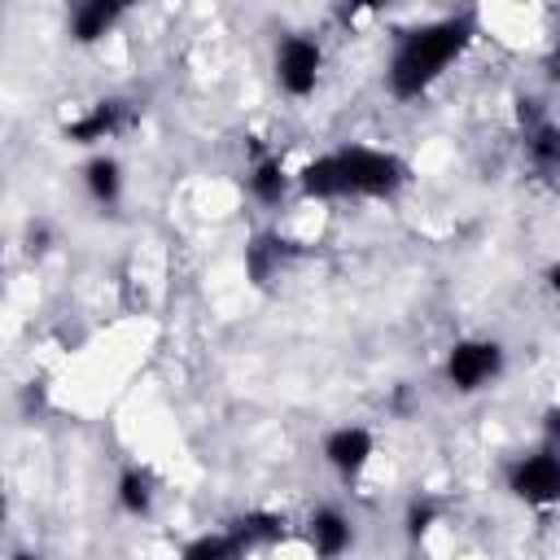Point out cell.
I'll use <instances>...</instances> for the list:
<instances>
[{
  "label": "cell",
  "instance_id": "cell-17",
  "mask_svg": "<svg viewBox=\"0 0 560 560\" xmlns=\"http://www.w3.org/2000/svg\"><path fill=\"white\" fill-rule=\"evenodd\" d=\"M438 503L429 499V494H416V499H407V512H402V529H407V538L411 542H420L433 525H438Z\"/></svg>",
  "mask_w": 560,
  "mask_h": 560
},
{
  "label": "cell",
  "instance_id": "cell-11",
  "mask_svg": "<svg viewBox=\"0 0 560 560\" xmlns=\"http://www.w3.org/2000/svg\"><path fill=\"white\" fill-rule=\"evenodd\" d=\"M122 4L118 0H83L74 13H70V39L74 44H83V48H92V44H101L105 35H114V26L122 22Z\"/></svg>",
  "mask_w": 560,
  "mask_h": 560
},
{
  "label": "cell",
  "instance_id": "cell-16",
  "mask_svg": "<svg viewBox=\"0 0 560 560\" xmlns=\"http://www.w3.org/2000/svg\"><path fill=\"white\" fill-rule=\"evenodd\" d=\"M525 149H529V158H534V166H542V171H560V122H542V127H534L529 136H525Z\"/></svg>",
  "mask_w": 560,
  "mask_h": 560
},
{
  "label": "cell",
  "instance_id": "cell-7",
  "mask_svg": "<svg viewBox=\"0 0 560 560\" xmlns=\"http://www.w3.org/2000/svg\"><path fill=\"white\" fill-rule=\"evenodd\" d=\"M131 118H136V114H131V105H127L122 96H105V101H92L79 118H70L61 136H66L70 144H83V149H88V144H101V140L122 136V131L131 127Z\"/></svg>",
  "mask_w": 560,
  "mask_h": 560
},
{
  "label": "cell",
  "instance_id": "cell-15",
  "mask_svg": "<svg viewBox=\"0 0 560 560\" xmlns=\"http://www.w3.org/2000/svg\"><path fill=\"white\" fill-rule=\"evenodd\" d=\"M179 560H245L241 542L228 534V529H214V534H197L184 542Z\"/></svg>",
  "mask_w": 560,
  "mask_h": 560
},
{
  "label": "cell",
  "instance_id": "cell-4",
  "mask_svg": "<svg viewBox=\"0 0 560 560\" xmlns=\"http://www.w3.org/2000/svg\"><path fill=\"white\" fill-rule=\"evenodd\" d=\"M271 74H276V88L293 101H306L315 88H319V74H324V48L315 35H284L271 52Z\"/></svg>",
  "mask_w": 560,
  "mask_h": 560
},
{
  "label": "cell",
  "instance_id": "cell-13",
  "mask_svg": "<svg viewBox=\"0 0 560 560\" xmlns=\"http://www.w3.org/2000/svg\"><path fill=\"white\" fill-rule=\"evenodd\" d=\"M284 516L280 512H267V508H254V512H245V516H236L232 525H228V534L241 542V551H258V547H271V542H280L284 538Z\"/></svg>",
  "mask_w": 560,
  "mask_h": 560
},
{
  "label": "cell",
  "instance_id": "cell-10",
  "mask_svg": "<svg viewBox=\"0 0 560 560\" xmlns=\"http://www.w3.org/2000/svg\"><path fill=\"white\" fill-rule=\"evenodd\" d=\"M289 258H293V245H289L280 232H258V236L245 245V276L262 289V284H271V280L289 267Z\"/></svg>",
  "mask_w": 560,
  "mask_h": 560
},
{
  "label": "cell",
  "instance_id": "cell-12",
  "mask_svg": "<svg viewBox=\"0 0 560 560\" xmlns=\"http://www.w3.org/2000/svg\"><path fill=\"white\" fill-rule=\"evenodd\" d=\"M122 188H127V175H122V162L109 158V153H92L83 162V192L101 206V210H114L122 201Z\"/></svg>",
  "mask_w": 560,
  "mask_h": 560
},
{
  "label": "cell",
  "instance_id": "cell-19",
  "mask_svg": "<svg viewBox=\"0 0 560 560\" xmlns=\"http://www.w3.org/2000/svg\"><path fill=\"white\" fill-rule=\"evenodd\" d=\"M542 284H547V293L560 302V258H556V262H547V271H542Z\"/></svg>",
  "mask_w": 560,
  "mask_h": 560
},
{
  "label": "cell",
  "instance_id": "cell-9",
  "mask_svg": "<svg viewBox=\"0 0 560 560\" xmlns=\"http://www.w3.org/2000/svg\"><path fill=\"white\" fill-rule=\"evenodd\" d=\"M245 184H249V197H254L258 206L276 210V206H284V197H289V188H293L298 179L284 171V162H280L276 153H258V158L249 162V171H245Z\"/></svg>",
  "mask_w": 560,
  "mask_h": 560
},
{
  "label": "cell",
  "instance_id": "cell-2",
  "mask_svg": "<svg viewBox=\"0 0 560 560\" xmlns=\"http://www.w3.org/2000/svg\"><path fill=\"white\" fill-rule=\"evenodd\" d=\"M332 162L341 175V201L346 197H394L407 184V162L389 149L346 144V149H332Z\"/></svg>",
  "mask_w": 560,
  "mask_h": 560
},
{
  "label": "cell",
  "instance_id": "cell-6",
  "mask_svg": "<svg viewBox=\"0 0 560 560\" xmlns=\"http://www.w3.org/2000/svg\"><path fill=\"white\" fill-rule=\"evenodd\" d=\"M372 455H376V438H372V429H363V424H337V429H328L324 442H319V459H324L341 481H354V477L372 464Z\"/></svg>",
  "mask_w": 560,
  "mask_h": 560
},
{
  "label": "cell",
  "instance_id": "cell-3",
  "mask_svg": "<svg viewBox=\"0 0 560 560\" xmlns=\"http://www.w3.org/2000/svg\"><path fill=\"white\" fill-rule=\"evenodd\" d=\"M508 368V350L494 337H459L442 359V381L455 394H481L490 389Z\"/></svg>",
  "mask_w": 560,
  "mask_h": 560
},
{
  "label": "cell",
  "instance_id": "cell-14",
  "mask_svg": "<svg viewBox=\"0 0 560 560\" xmlns=\"http://www.w3.org/2000/svg\"><path fill=\"white\" fill-rule=\"evenodd\" d=\"M114 499H118V508L127 516H149L153 512V499H158L153 477L144 468H122L118 481H114Z\"/></svg>",
  "mask_w": 560,
  "mask_h": 560
},
{
  "label": "cell",
  "instance_id": "cell-21",
  "mask_svg": "<svg viewBox=\"0 0 560 560\" xmlns=\"http://www.w3.org/2000/svg\"><path fill=\"white\" fill-rule=\"evenodd\" d=\"M9 560H44V556H35V551H13Z\"/></svg>",
  "mask_w": 560,
  "mask_h": 560
},
{
  "label": "cell",
  "instance_id": "cell-1",
  "mask_svg": "<svg viewBox=\"0 0 560 560\" xmlns=\"http://www.w3.org/2000/svg\"><path fill=\"white\" fill-rule=\"evenodd\" d=\"M472 44V22L464 13H451V18H433V22H420L411 31L398 35L394 52H389V66H385V88L394 101H416L424 96L451 61L464 57V48Z\"/></svg>",
  "mask_w": 560,
  "mask_h": 560
},
{
  "label": "cell",
  "instance_id": "cell-20",
  "mask_svg": "<svg viewBox=\"0 0 560 560\" xmlns=\"http://www.w3.org/2000/svg\"><path fill=\"white\" fill-rule=\"evenodd\" d=\"M551 70H560V35H556V44H551Z\"/></svg>",
  "mask_w": 560,
  "mask_h": 560
},
{
  "label": "cell",
  "instance_id": "cell-8",
  "mask_svg": "<svg viewBox=\"0 0 560 560\" xmlns=\"http://www.w3.org/2000/svg\"><path fill=\"white\" fill-rule=\"evenodd\" d=\"M306 542L319 560H341L354 547V521L341 508H315L306 516Z\"/></svg>",
  "mask_w": 560,
  "mask_h": 560
},
{
  "label": "cell",
  "instance_id": "cell-18",
  "mask_svg": "<svg viewBox=\"0 0 560 560\" xmlns=\"http://www.w3.org/2000/svg\"><path fill=\"white\" fill-rule=\"evenodd\" d=\"M542 438H547V446L560 451V402H551V407L542 411Z\"/></svg>",
  "mask_w": 560,
  "mask_h": 560
},
{
  "label": "cell",
  "instance_id": "cell-5",
  "mask_svg": "<svg viewBox=\"0 0 560 560\" xmlns=\"http://www.w3.org/2000/svg\"><path fill=\"white\" fill-rule=\"evenodd\" d=\"M508 490H512V499H521L529 508H556L560 503V451L542 446V451L516 455L508 464Z\"/></svg>",
  "mask_w": 560,
  "mask_h": 560
}]
</instances>
